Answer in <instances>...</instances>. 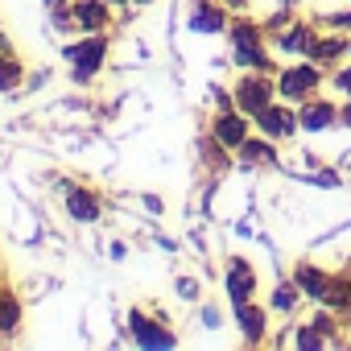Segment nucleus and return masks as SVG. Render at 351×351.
I'll return each mask as SVG.
<instances>
[{
  "mask_svg": "<svg viewBox=\"0 0 351 351\" xmlns=\"http://www.w3.org/2000/svg\"><path fill=\"white\" fill-rule=\"evenodd\" d=\"M104 58H108V38L104 34H83V42L66 46V62L75 66V79L79 83L95 79L99 66H104Z\"/></svg>",
  "mask_w": 351,
  "mask_h": 351,
  "instance_id": "obj_1",
  "label": "nucleus"
},
{
  "mask_svg": "<svg viewBox=\"0 0 351 351\" xmlns=\"http://www.w3.org/2000/svg\"><path fill=\"white\" fill-rule=\"evenodd\" d=\"M232 46H236V62L240 66H252V71H269V58L261 50V29L256 25H236L232 29Z\"/></svg>",
  "mask_w": 351,
  "mask_h": 351,
  "instance_id": "obj_2",
  "label": "nucleus"
},
{
  "mask_svg": "<svg viewBox=\"0 0 351 351\" xmlns=\"http://www.w3.org/2000/svg\"><path fill=\"white\" fill-rule=\"evenodd\" d=\"M269 99H273V83L265 79V71H256V75H248V79H240V83H236V104H240V112H244V116L265 112V108H269Z\"/></svg>",
  "mask_w": 351,
  "mask_h": 351,
  "instance_id": "obj_3",
  "label": "nucleus"
},
{
  "mask_svg": "<svg viewBox=\"0 0 351 351\" xmlns=\"http://www.w3.org/2000/svg\"><path fill=\"white\" fill-rule=\"evenodd\" d=\"M71 13L83 34H104L112 25V5L108 0H71Z\"/></svg>",
  "mask_w": 351,
  "mask_h": 351,
  "instance_id": "obj_4",
  "label": "nucleus"
},
{
  "mask_svg": "<svg viewBox=\"0 0 351 351\" xmlns=\"http://www.w3.org/2000/svg\"><path fill=\"white\" fill-rule=\"evenodd\" d=\"M211 132H215V141H219L223 149H240V145L248 141V120H244V112H228V108H223V112L215 116V128H211Z\"/></svg>",
  "mask_w": 351,
  "mask_h": 351,
  "instance_id": "obj_5",
  "label": "nucleus"
},
{
  "mask_svg": "<svg viewBox=\"0 0 351 351\" xmlns=\"http://www.w3.org/2000/svg\"><path fill=\"white\" fill-rule=\"evenodd\" d=\"M66 215H71L75 223H95V219L104 215V203H99V195H95V191L71 186V191H66Z\"/></svg>",
  "mask_w": 351,
  "mask_h": 351,
  "instance_id": "obj_6",
  "label": "nucleus"
},
{
  "mask_svg": "<svg viewBox=\"0 0 351 351\" xmlns=\"http://www.w3.org/2000/svg\"><path fill=\"white\" fill-rule=\"evenodd\" d=\"M252 293H256V273H252V265L248 261H232L228 265V298H232V306L236 302H252Z\"/></svg>",
  "mask_w": 351,
  "mask_h": 351,
  "instance_id": "obj_7",
  "label": "nucleus"
},
{
  "mask_svg": "<svg viewBox=\"0 0 351 351\" xmlns=\"http://www.w3.org/2000/svg\"><path fill=\"white\" fill-rule=\"evenodd\" d=\"M21 322H25V306H21V298L13 293L9 281H0V335H17Z\"/></svg>",
  "mask_w": 351,
  "mask_h": 351,
  "instance_id": "obj_8",
  "label": "nucleus"
},
{
  "mask_svg": "<svg viewBox=\"0 0 351 351\" xmlns=\"http://www.w3.org/2000/svg\"><path fill=\"white\" fill-rule=\"evenodd\" d=\"M318 87V71L314 66H289L285 75H281V83H277V91L285 95V99H302V95H310Z\"/></svg>",
  "mask_w": 351,
  "mask_h": 351,
  "instance_id": "obj_9",
  "label": "nucleus"
},
{
  "mask_svg": "<svg viewBox=\"0 0 351 351\" xmlns=\"http://www.w3.org/2000/svg\"><path fill=\"white\" fill-rule=\"evenodd\" d=\"M256 124H261V132H265V136L281 141V136H289V132L298 128V116H293L289 108H277V104H269L265 112H256Z\"/></svg>",
  "mask_w": 351,
  "mask_h": 351,
  "instance_id": "obj_10",
  "label": "nucleus"
},
{
  "mask_svg": "<svg viewBox=\"0 0 351 351\" xmlns=\"http://www.w3.org/2000/svg\"><path fill=\"white\" fill-rule=\"evenodd\" d=\"M128 326H132V335H136V343H141V347H173V335H169L165 326L149 322V318H145V314H136V310H132Z\"/></svg>",
  "mask_w": 351,
  "mask_h": 351,
  "instance_id": "obj_11",
  "label": "nucleus"
},
{
  "mask_svg": "<svg viewBox=\"0 0 351 351\" xmlns=\"http://www.w3.org/2000/svg\"><path fill=\"white\" fill-rule=\"evenodd\" d=\"M223 25H228L223 9H219V5H211V0H199L195 13H191V29H195V34H219Z\"/></svg>",
  "mask_w": 351,
  "mask_h": 351,
  "instance_id": "obj_12",
  "label": "nucleus"
},
{
  "mask_svg": "<svg viewBox=\"0 0 351 351\" xmlns=\"http://www.w3.org/2000/svg\"><path fill=\"white\" fill-rule=\"evenodd\" d=\"M236 322H240V330H244L248 343H256L265 335V310L252 306V302H236Z\"/></svg>",
  "mask_w": 351,
  "mask_h": 351,
  "instance_id": "obj_13",
  "label": "nucleus"
},
{
  "mask_svg": "<svg viewBox=\"0 0 351 351\" xmlns=\"http://www.w3.org/2000/svg\"><path fill=\"white\" fill-rule=\"evenodd\" d=\"M298 285H302L310 298H318V302H326L330 289H335V281H330L326 273H318L314 265H302V269H298Z\"/></svg>",
  "mask_w": 351,
  "mask_h": 351,
  "instance_id": "obj_14",
  "label": "nucleus"
},
{
  "mask_svg": "<svg viewBox=\"0 0 351 351\" xmlns=\"http://www.w3.org/2000/svg\"><path fill=\"white\" fill-rule=\"evenodd\" d=\"M326 124H335V104H306L302 108V128L306 132H318Z\"/></svg>",
  "mask_w": 351,
  "mask_h": 351,
  "instance_id": "obj_15",
  "label": "nucleus"
},
{
  "mask_svg": "<svg viewBox=\"0 0 351 351\" xmlns=\"http://www.w3.org/2000/svg\"><path fill=\"white\" fill-rule=\"evenodd\" d=\"M240 161H244V165H261V161L273 165L277 153L269 149V136H265V141H244V145H240Z\"/></svg>",
  "mask_w": 351,
  "mask_h": 351,
  "instance_id": "obj_16",
  "label": "nucleus"
},
{
  "mask_svg": "<svg viewBox=\"0 0 351 351\" xmlns=\"http://www.w3.org/2000/svg\"><path fill=\"white\" fill-rule=\"evenodd\" d=\"M281 50H293V54H298V50H306V54H310V50H314V34H310V29H302V25H293L289 34H281Z\"/></svg>",
  "mask_w": 351,
  "mask_h": 351,
  "instance_id": "obj_17",
  "label": "nucleus"
},
{
  "mask_svg": "<svg viewBox=\"0 0 351 351\" xmlns=\"http://www.w3.org/2000/svg\"><path fill=\"white\" fill-rule=\"evenodd\" d=\"M21 83V62L13 54H5V62H0V91H13Z\"/></svg>",
  "mask_w": 351,
  "mask_h": 351,
  "instance_id": "obj_18",
  "label": "nucleus"
},
{
  "mask_svg": "<svg viewBox=\"0 0 351 351\" xmlns=\"http://www.w3.org/2000/svg\"><path fill=\"white\" fill-rule=\"evenodd\" d=\"M310 54H314V58H339V54H343V42H322V46H314Z\"/></svg>",
  "mask_w": 351,
  "mask_h": 351,
  "instance_id": "obj_19",
  "label": "nucleus"
},
{
  "mask_svg": "<svg viewBox=\"0 0 351 351\" xmlns=\"http://www.w3.org/2000/svg\"><path fill=\"white\" fill-rule=\"evenodd\" d=\"M318 326H306V330H298V347H322V335H314Z\"/></svg>",
  "mask_w": 351,
  "mask_h": 351,
  "instance_id": "obj_20",
  "label": "nucleus"
},
{
  "mask_svg": "<svg viewBox=\"0 0 351 351\" xmlns=\"http://www.w3.org/2000/svg\"><path fill=\"white\" fill-rule=\"evenodd\" d=\"M273 306H277V310H289V306H293V289H289V285H281V289L273 293Z\"/></svg>",
  "mask_w": 351,
  "mask_h": 351,
  "instance_id": "obj_21",
  "label": "nucleus"
},
{
  "mask_svg": "<svg viewBox=\"0 0 351 351\" xmlns=\"http://www.w3.org/2000/svg\"><path fill=\"white\" fill-rule=\"evenodd\" d=\"M46 9H50V13H58V9H71V0H46Z\"/></svg>",
  "mask_w": 351,
  "mask_h": 351,
  "instance_id": "obj_22",
  "label": "nucleus"
},
{
  "mask_svg": "<svg viewBox=\"0 0 351 351\" xmlns=\"http://www.w3.org/2000/svg\"><path fill=\"white\" fill-rule=\"evenodd\" d=\"M335 83H339V87H343V91H351V71H343V75H339V79H335Z\"/></svg>",
  "mask_w": 351,
  "mask_h": 351,
  "instance_id": "obj_23",
  "label": "nucleus"
},
{
  "mask_svg": "<svg viewBox=\"0 0 351 351\" xmlns=\"http://www.w3.org/2000/svg\"><path fill=\"white\" fill-rule=\"evenodd\" d=\"M223 5H232V9H244V5H248V0H223Z\"/></svg>",
  "mask_w": 351,
  "mask_h": 351,
  "instance_id": "obj_24",
  "label": "nucleus"
},
{
  "mask_svg": "<svg viewBox=\"0 0 351 351\" xmlns=\"http://www.w3.org/2000/svg\"><path fill=\"white\" fill-rule=\"evenodd\" d=\"M343 120H347V124H351V108H347V112H343Z\"/></svg>",
  "mask_w": 351,
  "mask_h": 351,
  "instance_id": "obj_25",
  "label": "nucleus"
},
{
  "mask_svg": "<svg viewBox=\"0 0 351 351\" xmlns=\"http://www.w3.org/2000/svg\"><path fill=\"white\" fill-rule=\"evenodd\" d=\"M132 5H149V0H132Z\"/></svg>",
  "mask_w": 351,
  "mask_h": 351,
  "instance_id": "obj_26",
  "label": "nucleus"
},
{
  "mask_svg": "<svg viewBox=\"0 0 351 351\" xmlns=\"http://www.w3.org/2000/svg\"><path fill=\"white\" fill-rule=\"evenodd\" d=\"M108 5H124V0H108Z\"/></svg>",
  "mask_w": 351,
  "mask_h": 351,
  "instance_id": "obj_27",
  "label": "nucleus"
},
{
  "mask_svg": "<svg viewBox=\"0 0 351 351\" xmlns=\"http://www.w3.org/2000/svg\"><path fill=\"white\" fill-rule=\"evenodd\" d=\"M0 62H5V54H0Z\"/></svg>",
  "mask_w": 351,
  "mask_h": 351,
  "instance_id": "obj_28",
  "label": "nucleus"
}]
</instances>
